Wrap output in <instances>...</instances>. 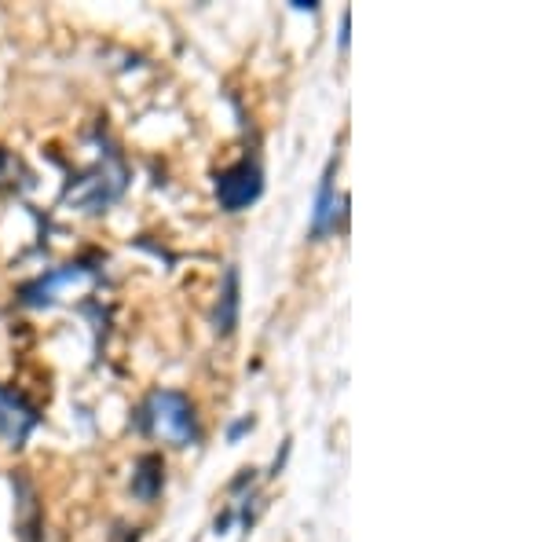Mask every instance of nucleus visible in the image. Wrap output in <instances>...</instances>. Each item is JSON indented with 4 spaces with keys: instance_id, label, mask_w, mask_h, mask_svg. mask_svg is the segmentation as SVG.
I'll list each match as a JSON object with an SVG mask.
<instances>
[{
    "instance_id": "f257e3e1",
    "label": "nucleus",
    "mask_w": 549,
    "mask_h": 542,
    "mask_svg": "<svg viewBox=\"0 0 549 542\" xmlns=\"http://www.w3.org/2000/svg\"><path fill=\"white\" fill-rule=\"evenodd\" d=\"M143 418V429L154 433V436H165L180 447H190V444H198L202 433H198V414H194L190 400L176 389H158V393H150V400L143 403L139 411Z\"/></svg>"
},
{
    "instance_id": "f03ea898",
    "label": "nucleus",
    "mask_w": 549,
    "mask_h": 542,
    "mask_svg": "<svg viewBox=\"0 0 549 542\" xmlns=\"http://www.w3.org/2000/svg\"><path fill=\"white\" fill-rule=\"evenodd\" d=\"M125 183H129V173H125L122 158H117V154L110 150L106 162H99V165L89 169L85 176L70 180V187H66L63 199H66L73 209H81V213H103L110 202L122 199Z\"/></svg>"
},
{
    "instance_id": "7ed1b4c3",
    "label": "nucleus",
    "mask_w": 549,
    "mask_h": 542,
    "mask_svg": "<svg viewBox=\"0 0 549 542\" xmlns=\"http://www.w3.org/2000/svg\"><path fill=\"white\" fill-rule=\"evenodd\" d=\"M264 195V173L257 162H239L216 176V202L224 213H242Z\"/></svg>"
},
{
    "instance_id": "20e7f679",
    "label": "nucleus",
    "mask_w": 549,
    "mask_h": 542,
    "mask_svg": "<svg viewBox=\"0 0 549 542\" xmlns=\"http://www.w3.org/2000/svg\"><path fill=\"white\" fill-rule=\"evenodd\" d=\"M41 425V414H37L33 403H26L15 389H4L0 385V440H4V447H26L30 433Z\"/></svg>"
},
{
    "instance_id": "39448f33",
    "label": "nucleus",
    "mask_w": 549,
    "mask_h": 542,
    "mask_svg": "<svg viewBox=\"0 0 549 542\" xmlns=\"http://www.w3.org/2000/svg\"><path fill=\"white\" fill-rule=\"evenodd\" d=\"M92 275H96V267H89L85 260H77V264H63L59 271H48V275H41V279L26 283L19 297H22V304H26V308H48L63 286H70V283H85V279H92Z\"/></svg>"
},
{
    "instance_id": "423d86ee",
    "label": "nucleus",
    "mask_w": 549,
    "mask_h": 542,
    "mask_svg": "<svg viewBox=\"0 0 549 542\" xmlns=\"http://www.w3.org/2000/svg\"><path fill=\"white\" fill-rule=\"evenodd\" d=\"M344 206H348V199L334 195V162H330L323 173V183H319V195H316V209H311V239L334 235L337 220L344 216Z\"/></svg>"
},
{
    "instance_id": "0eeeda50",
    "label": "nucleus",
    "mask_w": 549,
    "mask_h": 542,
    "mask_svg": "<svg viewBox=\"0 0 549 542\" xmlns=\"http://www.w3.org/2000/svg\"><path fill=\"white\" fill-rule=\"evenodd\" d=\"M239 308H242V286H239V267L227 264L224 283H220V297L213 308V330L220 337H231L234 326H239Z\"/></svg>"
},
{
    "instance_id": "6e6552de",
    "label": "nucleus",
    "mask_w": 549,
    "mask_h": 542,
    "mask_svg": "<svg viewBox=\"0 0 549 542\" xmlns=\"http://www.w3.org/2000/svg\"><path fill=\"white\" fill-rule=\"evenodd\" d=\"M165 487V462L162 454H139L132 466V495L139 502H154Z\"/></svg>"
},
{
    "instance_id": "1a4fd4ad",
    "label": "nucleus",
    "mask_w": 549,
    "mask_h": 542,
    "mask_svg": "<svg viewBox=\"0 0 549 542\" xmlns=\"http://www.w3.org/2000/svg\"><path fill=\"white\" fill-rule=\"evenodd\" d=\"M12 484L19 491V510H22V517L15 524L19 528V538L22 542H41V521H37V491H33V484L26 477H15Z\"/></svg>"
},
{
    "instance_id": "9d476101",
    "label": "nucleus",
    "mask_w": 549,
    "mask_h": 542,
    "mask_svg": "<svg viewBox=\"0 0 549 542\" xmlns=\"http://www.w3.org/2000/svg\"><path fill=\"white\" fill-rule=\"evenodd\" d=\"M249 429H253V418L246 414V418H239V421H234L231 429H227V440H231V444H239V440H242V436H246Z\"/></svg>"
},
{
    "instance_id": "9b49d317",
    "label": "nucleus",
    "mask_w": 549,
    "mask_h": 542,
    "mask_svg": "<svg viewBox=\"0 0 549 542\" xmlns=\"http://www.w3.org/2000/svg\"><path fill=\"white\" fill-rule=\"evenodd\" d=\"M348 26H351V12L341 15V48H348Z\"/></svg>"
}]
</instances>
